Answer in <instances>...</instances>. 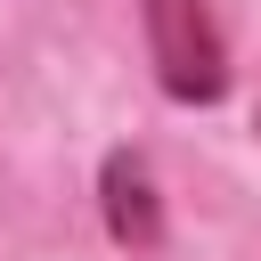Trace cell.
<instances>
[{
	"label": "cell",
	"instance_id": "1",
	"mask_svg": "<svg viewBox=\"0 0 261 261\" xmlns=\"http://www.w3.org/2000/svg\"><path fill=\"white\" fill-rule=\"evenodd\" d=\"M139 24H147V57H155L163 98L212 106L228 90V41H220L204 0H139Z\"/></svg>",
	"mask_w": 261,
	"mask_h": 261
},
{
	"label": "cell",
	"instance_id": "2",
	"mask_svg": "<svg viewBox=\"0 0 261 261\" xmlns=\"http://www.w3.org/2000/svg\"><path fill=\"white\" fill-rule=\"evenodd\" d=\"M98 204H106V237L122 253H155L163 245V196H155V179H147V163L130 147H114L98 163Z\"/></svg>",
	"mask_w": 261,
	"mask_h": 261
},
{
	"label": "cell",
	"instance_id": "3",
	"mask_svg": "<svg viewBox=\"0 0 261 261\" xmlns=\"http://www.w3.org/2000/svg\"><path fill=\"white\" fill-rule=\"evenodd\" d=\"M253 130H261V114H253Z\"/></svg>",
	"mask_w": 261,
	"mask_h": 261
}]
</instances>
